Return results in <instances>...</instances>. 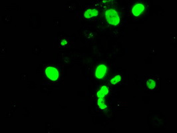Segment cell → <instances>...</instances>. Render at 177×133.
I'll use <instances>...</instances> for the list:
<instances>
[{"mask_svg": "<svg viewBox=\"0 0 177 133\" xmlns=\"http://www.w3.org/2000/svg\"><path fill=\"white\" fill-rule=\"evenodd\" d=\"M105 16H106L107 22L111 25H117L119 24V16L115 9H107L106 12H105Z\"/></svg>", "mask_w": 177, "mask_h": 133, "instance_id": "6da1fadb", "label": "cell"}, {"mask_svg": "<svg viewBox=\"0 0 177 133\" xmlns=\"http://www.w3.org/2000/svg\"><path fill=\"white\" fill-rule=\"evenodd\" d=\"M45 74L51 81H57L59 78V72L57 69L54 66H48L45 69Z\"/></svg>", "mask_w": 177, "mask_h": 133, "instance_id": "7a4b0ae2", "label": "cell"}, {"mask_svg": "<svg viewBox=\"0 0 177 133\" xmlns=\"http://www.w3.org/2000/svg\"><path fill=\"white\" fill-rule=\"evenodd\" d=\"M107 72V66L104 64H101L97 66V69H96L95 76L97 79H102L105 77V74Z\"/></svg>", "mask_w": 177, "mask_h": 133, "instance_id": "3957f363", "label": "cell"}, {"mask_svg": "<svg viewBox=\"0 0 177 133\" xmlns=\"http://www.w3.org/2000/svg\"><path fill=\"white\" fill-rule=\"evenodd\" d=\"M144 10V6L143 4H136L133 7L132 10V13L133 14L134 16H139L141 15L142 12Z\"/></svg>", "mask_w": 177, "mask_h": 133, "instance_id": "277c9868", "label": "cell"}, {"mask_svg": "<svg viewBox=\"0 0 177 133\" xmlns=\"http://www.w3.org/2000/svg\"><path fill=\"white\" fill-rule=\"evenodd\" d=\"M99 11H98L96 9H88L85 11L84 13V17L85 19H91L93 18H95L96 16H97Z\"/></svg>", "mask_w": 177, "mask_h": 133, "instance_id": "5b68a950", "label": "cell"}, {"mask_svg": "<svg viewBox=\"0 0 177 133\" xmlns=\"http://www.w3.org/2000/svg\"><path fill=\"white\" fill-rule=\"evenodd\" d=\"M108 93H109V88L106 86H103L99 91H98L97 93L98 98H104Z\"/></svg>", "mask_w": 177, "mask_h": 133, "instance_id": "8992f818", "label": "cell"}, {"mask_svg": "<svg viewBox=\"0 0 177 133\" xmlns=\"http://www.w3.org/2000/svg\"><path fill=\"white\" fill-rule=\"evenodd\" d=\"M97 104L98 106H99V108L101 110H105L107 109V105L105 104V100L103 98H98V101H97Z\"/></svg>", "mask_w": 177, "mask_h": 133, "instance_id": "52a82bcc", "label": "cell"}, {"mask_svg": "<svg viewBox=\"0 0 177 133\" xmlns=\"http://www.w3.org/2000/svg\"><path fill=\"white\" fill-rule=\"evenodd\" d=\"M147 86L150 89H153L156 87L155 81L152 79H148L147 81Z\"/></svg>", "mask_w": 177, "mask_h": 133, "instance_id": "ba28073f", "label": "cell"}, {"mask_svg": "<svg viewBox=\"0 0 177 133\" xmlns=\"http://www.w3.org/2000/svg\"><path fill=\"white\" fill-rule=\"evenodd\" d=\"M120 80H121V76L116 75L110 79V83H111V84H117V83L120 82Z\"/></svg>", "mask_w": 177, "mask_h": 133, "instance_id": "9c48e42d", "label": "cell"}, {"mask_svg": "<svg viewBox=\"0 0 177 133\" xmlns=\"http://www.w3.org/2000/svg\"><path fill=\"white\" fill-rule=\"evenodd\" d=\"M67 41H65V40H63V41H62V42H61V45H62L63 46L67 45Z\"/></svg>", "mask_w": 177, "mask_h": 133, "instance_id": "30bf717a", "label": "cell"}]
</instances>
